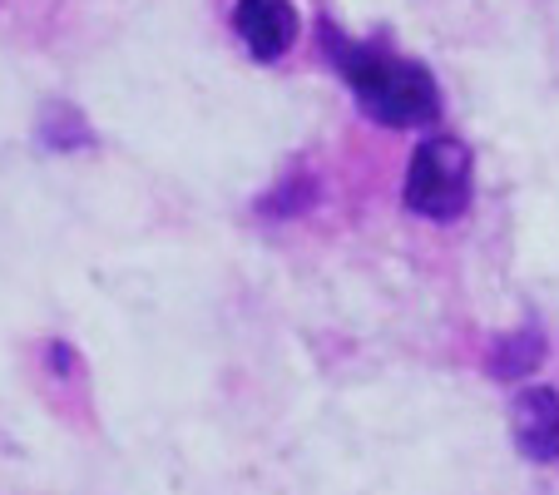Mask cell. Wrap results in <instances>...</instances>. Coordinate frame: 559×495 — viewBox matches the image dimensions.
I'll list each match as a JSON object with an SVG mask.
<instances>
[{
  "instance_id": "5b68a950",
  "label": "cell",
  "mask_w": 559,
  "mask_h": 495,
  "mask_svg": "<svg viewBox=\"0 0 559 495\" xmlns=\"http://www.w3.org/2000/svg\"><path fill=\"white\" fill-rule=\"evenodd\" d=\"M539 362H545V338H539V327H520V332L496 338L486 367L496 381H520V377H530Z\"/></svg>"
},
{
  "instance_id": "3957f363",
  "label": "cell",
  "mask_w": 559,
  "mask_h": 495,
  "mask_svg": "<svg viewBox=\"0 0 559 495\" xmlns=\"http://www.w3.org/2000/svg\"><path fill=\"white\" fill-rule=\"evenodd\" d=\"M233 31L248 45V55L263 64L283 60L297 40V11L287 0H238L233 5Z\"/></svg>"
},
{
  "instance_id": "6da1fadb",
  "label": "cell",
  "mask_w": 559,
  "mask_h": 495,
  "mask_svg": "<svg viewBox=\"0 0 559 495\" xmlns=\"http://www.w3.org/2000/svg\"><path fill=\"white\" fill-rule=\"evenodd\" d=\"M322 45L337 60L342 80L352 85L361 115L377 119L386 129H421L436 125L441 115V90H436L431 70L416 60H402V55H386L377 45H352L332 31V21L322 25Z\"/></svg>"
},
{
  "instance_id": "7a4b0ae2",
  "label": "cell",
  "mask_w": 559,
  "mask_h": 495,
  "mask_svg": "<svg viewBox=\"0 0 559 495\" xmlns=\"http://www.w3.org/2000/svg\"><path fill=\"white\" fill-rule=\"evenodd\" d=\"M402 203L431 223H451L471 203V149L451 134L421 139L402 184Z\"/></svg>"
},
{
  "instance_id": "277c9868",
  "label": "cell",
  "mask_w": 559,
  "mask_h": 495,
  "mask_svg": "<svg viewBox=\"0 0 559 495\" xmlns=\"http://www.w3.org/2000/svg\"><path fill=\"white\" fill-rule=\"evenodd\" d=\"M510 432L525 461H559V391L525 387L510 401Z\"/></svg>"
}]
</instances>
